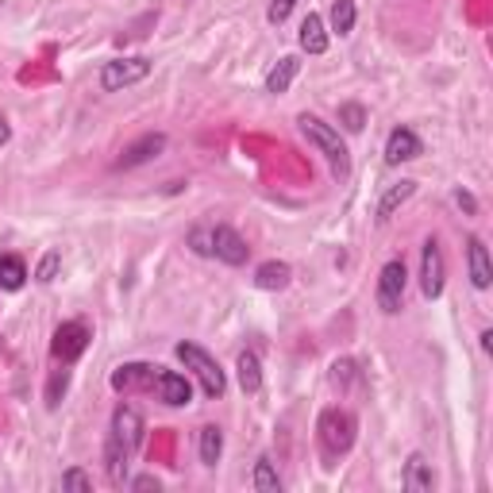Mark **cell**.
<instances>
[{
    "mask_svg": "<svg viewBox=\"0 0 493 493\" xmlns=\"http://www.w3.org/2000/svg\"><path fill=\"white\" fill-rule=\"evenodd\" d=\"M174 354L185 362V370H193V378L200 382V390H205V397H212V401H216V397H224L227 378H224L220 362H216L205 347H197V343H178V347H174Z\"/></svg>",
    "mask_w": 493,
    "mask_h": 493,
    "instance_id": "obj_3",
    "label": "cell"
},
{
    "mask_svg": "<svg viewBox=\"0 0 493 493\" xmlns=\"http://www.w3.org/2000/svg\"><path fill=\"white\" fill-rule=\"evenodd\" d=\"M354 20H359L354 0H335V5H332V31H335V35H351Z\"/></svg>",
    "mask_w": 493,
    "mask_h": 493,
    "instance_id": "obj_25",
    "label": "cell"
},
{
    "mask_svg": "<svg viewBox=\"0 0 493 493\" xmlns=\"http://www.w3.org/2000/svg\"><path fill=\"white\" fill-rule=\"evenodd\" d=\"M108 436H112L120 447H128V451L135 455L139 443H143V412H139L135 405H116Z\"/></svg>",
    "mask_w": 493,
    "mask_h": 493,
    "instance_id": "obj_9",
    "label": "cell"
},
{
    "mask_svg": "<svg viewBox=\"0 0 493 493\" xmlns=\"http://www.w3.org/2000/svg\"><path fill=\"white\" fill-rule=\"evenodd\" d=\"M212 258H220L224 266H243L251 258V246L231 224H216L212 227Z\"/></svg>",
    "mask_w": 493,
    "mask_h": 493,
    "instance_id": "obj_8",
    "label": "cell"
},
{
    "mask_svg": "<svg viewBox=\"0 0 493 493\" xmlns=\"http://www.w3.org/2000/svg\"><path fill=\"white\" fill-rule=\"evenodd\" d=\"M154 390H159V401L169 409H181L193 401V385L185 374H178V370H162L159 366V378H154Z\"/></svg>",
    "mask_w": 493,
    "mask_h": 493,
    "instance_id": "obj_12",
    "label": "cell"
},
{
    "mask_svg": "<svg viewBox=\"0 0 493 493\" xmlns=\"http://www.w3.org/2000/svg\"><path fill=\"white\" fill-rule=\"evenodd\" d=\"M27 285V266H24V258L20 255H0V289H24Z\"/></svg>",
    "mask_w": 493,
    "mask_h": 493,
    "instance_id": "obj_22",
    "label": "cell"
},
{
    "mask_svg": "<svg viewBox=\"0 0 493 493\" xmlns=\"http://www.w3.org/2000/svg\"><path fill=\"white\" fill-rule=\"evenodd\" d=\"M297 73H301V58H297V54L277 58V66L266 73V92H274V97H282V92H289V85L297 82Z\"/></svg>",
    "mask_w": 493,
    "mask_h": 493,
    "instance_id": "obj_15",
    "label": "cell"
},
{
    "mask_svg": "<svg viewBox=\"0 0 493 493\" xmlns=\"http://www.w3.org/2000/svg\"><path fill=\"white\" fill-rule=\"evenodd\" d=\"M162 150H166V135H162V131H147V135H139L135 143L123 147V154L116 159V169H135V166H147V162L159 159Z\"/></svg>",
    "mask_w": 493,
    "mask_h": 493,
    "instance_id": "obj_10",
    "label": "cell"
},
{
    "mask_svg": "<svg viewBox=\"0 0 493 493\" xmlns=\"http://www.w3.org/2000/svg\"><path fill=\"white\" fill-rule=\"evenodd\" d=\"M62 489H77V493H89L92 489V478L85 474V470H66V474H62Z\"/></svg>",
    "mask_w": 493,
    "mask_h": 493,
    "instance_id": "obj_31",
    "label": "cell"
},
{
    "mask_svg": "<svg viewBox=\"0 0 493 493\" xmlns=\"http://www.w3.org/2000/svg\"><path fill=\"white\" fill-rule=\"evenodd\" d=\"M297 128H301V135L308 139V143H313V147L324 154V162L332 166L335 178H347V174H351V150H347V143H343V135H339V128L324 123V120L313 116V112H301V116H297Z\"/></svg>",
    "mask_w": 493,
    "mask_h": 493,
    "instance_id": "obj_1",
    "label": "cell"
},
{
    "mask_svg": "<svg viewBox=\"0 0 493 493\" xmlns=\"http://www.w3.org/2000/svg\"><path fill=\"white\" fill-rule=\"evenodd\" d=\"M482 351H493V332H482Z\"/></svg>",
    "mask_w": 493,
    "mask_h": 493,
    "instance_id": "obj_36",
    "label": "cell"
},
{
    "mask_svg": "<svg viewBox=\"0 0 493 493\" xmlns=\"http://www.w3.org/2000/svg\"><path fill=\"white\" fill-rule=\"evenodd\" d=\"M416 193V181H397V185H390V189H385L382 193V200H378V220L385 224V220H390V216L401 208V205H405V200Z\"/></svg>",
    "mask_w": 493,
    "mask_h": 493,
    "instance_id": "obj_21",
    "label": "cell"
},
{
    "mask_svg": "<svg viewBox=\"0 0 493 493\" xmlns=\"http://www.w3.org/2000/svg\"><path fill=\"white\" fill-rule=\"evenodd\" d=\"M128 459H131L128 447H120L112 436H108V443H104V467H108V482H112V486H128Z\"/></svg>",
    "mask_w": 493,
    "mask_h": 493,
    "instance_id": "obj_17",
    "label": "cell"
},
{
    "mask_svg": "<svg viewBox=\"0 0 493 493\" xmlns=\"http://www.w3.org/2000/svg\"><path fill=\"white\" fill-rule=\"evenodd\" d=\"M354 416L347 409H324L320 420H316V440H320V451L328 459L347 455L354 447Z\"/></svg>",
    "mask_w": 493,
    "mask_h": 493,
    "instance_id": "obj_2",
    "label": "cell"
},
{
    "mask_svg": "<svg viewBox=\"0 0 493 493\" xmlns=\"http://www.w3.org/2000/svg\"><path fill=\"white\" fill-rule=\"evenodd\" d=\"M447 282V266H443V251L436 239H424V251H420V293L428 301H436L443 293Z\"/></svg>",
    "mask_w": 493,
    "mask_h": 493,
    "instance_id": "obj_7",
    "label": "cell"
},
{
    "mask_svg": "<svg viewBox=\"0 0 493 493\" xmlns=\"http://www.w3.org/2000/svg\"><path fill=\"white\" fill-rule=\"evenodd\" d=\"M420 135H416L412 128H393L390 139H385V162L390 166H401V162H412V159H420Z\"/></svg>",
    "mask_w": 493,
    "mask_h": 493,
    "instance_id": "obj_13",
    "label": "cell"
},
{
    "mask_svg": "<svg viewBox=\"0 0 493 493\" xmlns=\"http://www.w3.org/2000/svg\"><path fill=\"white\" fill-rule=\"evenodd\" d=\"M405 282H409V274H405V262L401 258H390L378 270V308L385 316H397L401 308H405Z\"/></svg>",
    "mask_w": 493,
    "mask_h": 493,
    "instance_id": "obj_5",
    "label": "cell"
},
{
    "mask_svg": "<svg viewBox=\"0 0 493 493\" xmlns=\"http://www.w3.org/2000/svg\"><path fill=\"white\" fill-rule=\"evenodd\" d=\"M297 8V0H270V8H266V20L274 24V27H282L285 20H289V12Z\"/></svg>",
    "mask_w": 493,
    "mask_h": 493,
    "instance_id": "obj_30",
    "label": "cell"
},
{
    "mask_svg": "<svg viewBox=\"0 0 493 493\" xmlns=\"http://www.w3.org/2000/svg\"><path fill=\"white\" fill-rule=\"evenodd\" d=\"M66 385H70V370H54V378L46 382V409H58L62 393H66Z\"/></svg>",
    "mask_w": 493,
    "mask_h": 493,
    "instance_id": "obj_27",
    "label": "cell"
},
{
    "mask_svg": "<svg viewBox=\"0 0 493 493\" xmlns=\"http://www.w3.org/2000/svg\"><path fill=\"white\" fill-rule=\"evenodd\" d=\"M89 339H92V332H89V324H85V320H66V324H58V328H54L51 354H54V359H58L62 366H70V362H77V359L85 354Z\"/></svg>",
    "mask_w": 493,
    "mask_h": 493,
    "instance_id": "obj_6",
    "label": "cell"
},
{
    "mask_svg": "<svg viewBox=\"0 0 493 493\" xmlns=\"http://www.w3.org/2000/svg\"><path fill=\"white\" fill-rule=\"evenodd\" d=\"M297 43H301V51H304V54H324V51H328V27H324V20H320L316 12H308V15H304Z\"/></svg>",
    "mask_w": 493,
    "mask_h": 493,
    "instance_id": "obj_16",
    "label": "cell"
},
{
    "mask_svg": "<svg viewBox=\"0 0 493 493\" xmlns=\"http://www.w3.org/2000/svg\"><path fill=\"white\" fill-rule=\"evenodd\" d=\"M189 246L200 258H212V227H193L189 231Z\"/></svg>",
    "mask_w": 493,
    "mask_h": 493,
    "instance_id": "obj_29",
    "label": "cell"
},
{
    "mask_svg": "<svg viewBox=\"0 0 493 493\" xmlns=\"http://www.w3.org/2000/svg\"><path fill=\"white\" fill-rule=\"evenodd\" d=\"M339 123H343V131H362L366 128V108L362 104H339Z\"/></svg>",
    "mask_w": 493,
    "mask_h": 493,
    "instance_id": "obj_26",
    "label": "cell"
},
{
    "mask_svg": "<svg viewBox=\"0 0 493 493\" xmlns=\"http://www.w3.org/2000/svg\"><path fill=\"white\" fill-rule=\"evenodd\" d=\"M251 486H255L258 493H282V478H277V470H274V462H270L266 455H262V459L255 462Z\"/></svg>",
    "mask_w": 493,
    "mask_h": 493,
    "instance_id": "obj_24",
    "label": "cell"
},
{
    "mask_svg": "<svg viewBox=\"0 0 493 493\" xmlns=\"http://www.w3.org/2000/svg\"><path fill=\"white\" fill-rule=\"evenodd\" d=\"M154 378H159V366L150 362H123L112 374V390L116 393H135V390H154Z\"/></svg>",
    "mask_w": 493,
    "mask_h": 493,
    "instance_id": "obj_11",
    "label": "cell"
},
{
    "mask_svg": "<svg viewBox=\"0 0 493 493\" xmlns=\"http://www.w3.org/2000/svg\"><path fill=\"white\" fill-rule=\"evenodd\" d=\"M289 277H293L289 262L270 258V262H262V266L255 270V285H258V289H285V285H289Z\"/></svg>",
    "mask_w": 493,
    "mask_h": 493,
    "instance_id": "obj_20",
    "label": "cell"
},
{
    "mask_svg": "<svg viewBox=\"0 0 493 493\" xmlns=\"http://www.w3.org/2000/svg\"><path fill=\"white\" fill-rule=\"evenodd\" d=\"M431 486H436L431 462H424V455H409V462H405V489H412V493H428Z\"/></svg>",
    "mask_w": 493,
    "mask_h": 493,
    "instance_id": "obj_18",
    "label": "cell"
},
{
    "mask_svg": "<svg viewBox=\"0 0 493 493\" xmlns=\"http://www.w3.org/2000/svg\"><path fill=\"white\" fill-rule=\"evenodd\" d=\"M455 205H459L462 212H467V216H474V212H478V200H474L467 189H455Z\"/></svg>",
    "mask_w": 493,
    "mask_h": 493,
    "instance_id": "obj_34",
    "label": "cell"
},
{
    "mask_svg": "<svg viewBox=\"0 0 493 493\" xmlns=\"http://www.w3.org/2000/svg\"><path fill=\"white\" fill-rule=\"evenodd\" d=\"M351 378H354V362H351V359L332 362V382H335V385H347Z\"/></svg>",
    "mask_w": 493,
    "mask_h": 493,
    "instance_id": "obj_32",
    "label": "cell"
},
{
    "mask_svg": "<svg viewBox=\"0 0 493 493\" xmlns=\"http://www.w3.org/2000/svg\"><path fill=\"white\" fill-rule=\"evenodd\" d=\"M58 266H62V255H58V251H46V255L39 258V266H35V282L51 285L54 274H58Z\"/></svg>",
    "mask_w": 493,
    "mask_h": 493,
    "instance_id": "obj_28",
    "label": "cell"
},
{
    "mask_svg": "<svg viewBox=\"0 0 493 493\" xmlns=\"http://www.w3.org/2000/svg\"><path fill=\"white\" fill-rule=\"evenodd\" d=\"M150 70H154V62L143 58V54L112 58V62H104V66H101V89L104 92H123V89H131L139 82H147Z\"/></svg>",
    "mask_w": 493,
    "mask_h": 493,
    "instance_id": "obj_4",
    "label": "cell"
},
{
    "mask_svg": "<svg viewBox=\"0 0 493 493\" xmlns=\"http://www.w3.org/2000/svg\"><path fill=\"white\" fill-rule=\"evenodd\" d=\"M8 139H12V128H8V120H5V116H0V147H5V143H8Z\"/></svg>",
    "mask_w": 493,
    "mask_h": 493,
    "instance_id": "obj_35",
    "label": "cell"
},
{
    "mask_svg": "<svg viewBox=\"0 0 493 493\" xmlns=\"http://www.w3.org/2000/svg\"><path fill=\"white\" fill-rule=\"evenodd\" d=\"M236 374H239V390L243 393H258L262 390V362L255 351H243L236 359Z\"/></svg>",
    "mask_w": 493,
    "mask_h": 493,
    "instance_id": "obj_19",
    "label": "cell"
},
{
    "mask_svg": "<svg viewBox=\"0 0 493 493\" xmlns=\"http://www.w3.org/2000/svg\"><path fill=\"white\" fill-rule=\"evenodd\" d=\"M200 462L205 467H216L220 462V455H224V431L216 428V424H208V428H200Z\"/></svg>",
    "mask_w": 493,
    "mask_h": 493,
    "instance_id": "obj_23",
    "label": "cell"
},
{
    "mask_svg": "<svg viewBox=\"0 0 493 493\" xmlns=\"http://www.w3.org/2000/svg\"><path fill=\"white\" fill-rule=\"evenodd\" d=\"M128 489H154V493H159L162 482L154 474H139V478H131V482H128Z\"/></svg>",
    "mask_w": 493,
    "mask_h": 493,
    "instance_id": "obj_33",
    "label": "cell"
},
{
    "mask_svg": "<svg viewBox=\"0 0 493 493\" xmlns=\"http://www.w3.org/2000/svg\"><path fill=\"white\" fill-rule=\"evenodd\" d=\"M467 270H470V285L474 289H489L493 285V262H489L486 243L478 236L467 239Z\"/></svg>",
    "mask_w": 493,
    "mask_h": 493,
    "instance_id": "obj_14",
    "label": "cell"
}]
</instances>
